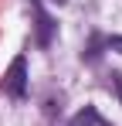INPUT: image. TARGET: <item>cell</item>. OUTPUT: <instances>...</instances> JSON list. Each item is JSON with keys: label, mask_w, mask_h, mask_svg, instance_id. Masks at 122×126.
Masks as SVG:
<instances>
[{"label": "cell", "mask_w": 122, "mask_h": 126, "mask_svg": "<svg viewBox=\"0 0 122 126\" xmlns=\"http://www.w3.org/2000/svg\"><path fill=\"white\" fill-rule=\"evenodd\" d=\"M112 85H115V95H119V102H122V75L119 72H112Z\"/></svg>", "instance_id": "obj_6"}, {"label": "cell", "mask_w": 122, "mask_h": 126, "mask_svg": "<svg viewBox=\"0 0 122 126\" xmlns=\"http://www.w3.org/2000/svg\"><path fill=\"white\" fill-rule=\"evenodd\" d=\"M31 7H34V17H37V44H41V48H48L51 38H54V21L44 14L41 0H31Z\"/></svg>", "instance_id": "obj_2"}, {"label": "cell", "mask_w": 122, "mask_h": 126, "mask_svg": "<svg viewBox=\"0 0 122 126\" xmlns=\"http://www.w3.org/2000/svg\"><path fill=\"white\" fill-rule=\"evenodd\" d=\"M105 48H109V51H119V55H122V38H119V34L105 38Z\"/></svg>", "instance_id": "obj_5"}, {"label": "cell", "mask_w": 122, "mask_h": 126, "mask_svg": "<svg viewBox=\"0 0 122 126\" xmlns=\"http://www.w3.org/2000/svg\"><path fill=\"white\" fill-rule=\"evenodd\" d=\"M3 92L10 95V99H24L27 95V58L17 55L10 68H7V75H3Z\"/></svg>", "instance_id": "obj_1"}, {"label": "cell", "mask_w": 122, "mask_h": 126, "mask_svg": "<svg viewBox=\"0 0 122 126\" xmlns=\"http://www.w3.org/2000/svg\"><path fill=\"white\" fill-rule=\"evenodd\" d=\"M102 48H105V38H102V34H92V44H88V51H81V58H85V62H98Z\"/></svg>", "instance_id": "obj_4"}, {"label": "cell", "mask_w": 122, "mask_h": 126, "mask_svg": "<svg viewBox=\"0 0 122 126\" xmlns=\"http://www.w3.org/2000/svg\"><path fill=\"white\" fill-rule=\"evenodd\" d=\"M54 3H64V0H54Z\"/></svg>", "instance_id": "obj_7"}, {"label": "cell", "mask_w": 122, "mask_h": 126, "mask_svg": "<svg viewBox=\"0 0 122 126\" xmlns=\"http://www.w3.org/2000/svg\"><path fill=\"white\" fill-rule=\"evenodd\" d=\"M68 126H112V123H105V119H102L95 106H85L81 112H75V116L68 119Z\"/></svg>", "instance_id": "obj_3"}]
</instances>
